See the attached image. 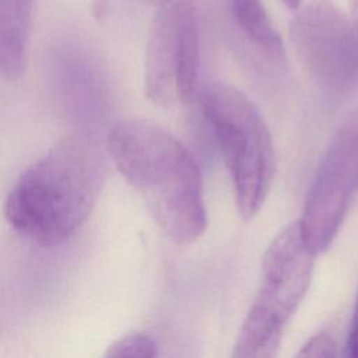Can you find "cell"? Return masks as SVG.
Wrapping results in <instances>:
<instances>
[{"label":"cell","instance_id":"1","mask_svg":"<svg viewBox=\"0 0 358 358\" xmlns=\"http://www.w3.org/2000/svg\"><path fill=\"white\" fill-rule=\"evenodd\" d=\"M106 171V151L95 136L66 133L20 175L4 200V218L39 246H59L90 217Z\"/></svg>","mask_w":358,"mask_h":358},{"label":"cell","instance_id":"2","mask_svg":"<svg viewBox=\"0 0 358 358\" xmlns=\"http://www.w3.org/2000/svg\"><path fill=\"white\" fill-rule=\"evenodd\" d=\"M106 154L143 196L165 236L189 245L204 234L203 178L192 152L172 133L147 119H124L110 127Z\"/></svg>","mask_w":358,"mask_h":358},{"label":"cell","instance_id":"3","mask_svg":"<svg viewBox=\"0 0 358 358\" xmlns=\"http://www.w3.org/2000/svg\"><path fill=\"white\" fill-rule=\"evenodd\" d=\"M200 105L232 179L241 217L252 220L262 208L275 172L270 129L257 106L241 90L214 83L200 92Z\"/></svg>","mask_w":358,"mask_h":358},{"label":"cell","instance_id":"4","mask_svg":"<svg viewBox=\"0 0 358 358\" xmlns=\"http://www.w3.org/2000/svg\"><path fill=\"white\" fill-rule=\"evenodd\" d=\"M315 257L299 220L282 228L270 242L262 260L260 288L241 324L232 357L275 355L287 322L308 292Z\"/></svg>","mask_w":358,"mask_h":358},{"label":"cell","instance_id":"5","mask_svg":"<svg viewBox=\"0 0 358 358\" xmlns=\"http://www.w3.org/2000/svg\"><path fill=\"white\" fill-rule=\"evenodd\" d=\"M199 25L194 0L157 7L144 55V94L161 108L189 103L196 94Z\"/></svg>","mask_w":358,"mask_h":358},{"label":"cell","instance_id":"6","mask_svg":"<svg viewBox=\"0 0 358 358\" xmlns=\"http://www.w3.org/2000/svg\"><path fill=\"white\" fill-rule=\"evenodd\" d=\"M358 193V109L338 124L317 168L299 218L303 235L319 255L334 241Z\"/></svg>","mask_w":358,"mask_h":358},{"label":"cell","instance_id":"7","mask_svg":"<svg viewBox=\"0 0 358 358\" xmlns=\"http://www.w3.org/2000/svg\"><path fill=\"white\" fill-rule=\"evenodd\" d=\"M288 35L299 63L320 85L341 88L358 80V24L351 14L315 0L296 8Z\"/></svg>","mask_w":358,"mask_h":358},{"label":"cell","instance_id":"8","mask_svg":"<svg viewBox=\"0 0 358 358\" xmlns=\"http://www.w3.org/2000/svg\"><path fill=\"white\" fill-rule=\"evenodd\" d=\"M34 0H0V77L24 76L31 36Z\"/></svg>","mask_w":358,"mask_h":358},{"label":"cell","instance_id":"9","mask_svg":"<svg viewBox=\"0 0 358 358\" xmlns=\"http://www.w3.org/2000/svg\"><path fill=\"white\" fill-rule=\"evenodd\" d=\"M231 8L238 27L249 41L268 56L282 59V39L262 0H231Z\"/></svg>","mask_w":358,"mask_h":358},{"label":"cell","instance_id":"10","mask_svg":"<svg viewBox=\"0 0 358 358\" xmlns=\"http://www.w3.org/2000/svg\"><path fill=\"white\" fill-rule=\"evenodd\" d=\"M158 354V345L152 337L144 333H129L113 341L105 351L108 358L120 357H137V358H152Z\"/></svg>","mask_w":358,"mask_h":358},{"label":"cell","instance_id":"11","mask_svg":"<svg viewBox=\"0 0 358 358\" xmlns=\"http://www.w3.org/2000/svg\"><path fill=\"white\" fill-rule=\"evenodd\" d=\"M338 347L336 340L327 333H317L310 337L298 352V357H336Z\"/></svg>","mask_w":358,"mask_h":358},{"label":"cell","instance_id":"12","mask_svg":"<svg viewBox=\"0 0 358 358\" xmlns=\"http://www.w3.org/2000/svg\"><path fill=\"white\" fill-rule=\"evenodd\" d=\"M347 354L352 358H358V292H357V299H355V306L352 312V319H351V326H350V333L347 337Z\"/></svg>","mask_w":358,"mask_h":358},{"label":"cell","instance_id":"13","mask_svg":"<svg viewBox=\"0 0 358 358\" xmlns=\"http://www.w3.org/2000/svg\"><path fill=\"white\" fill-rule=\"evenodd\" d=\"M284 6H287L289 10H296L301 7L302 0H281Z\"/></svg>","mask_w":358,"mask_h":358},{"label":"cell","instance_id":"14","mask_svg":"<svg viewBox=\"0 0 358 358\" xmlns=\"http://www.w3.org/2000/svg\"><path fill=\"white\" fill-rule=\"evenodd\" d=\"M350 4H351V17L358 24V0H350Z\"/></svg>","mask_w":358,"mask_h":358},{"label":"cell","instance_id":"15","mask_svg":"<svg viewBox=\"0 0 358 358\" xmlns=\"http://www.w3.org/2000/svg\"><path fill=\"white\" fill-rule=\"evenodd\" d=\"M137 1H141V3H144V4H150V6L158 7V6L164 4V3L168 1V0H137Z\"/></svg>","mask_w":358,"mask_h":358}]
</instances>
